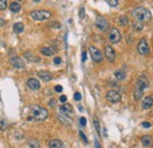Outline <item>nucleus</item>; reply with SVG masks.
<instances>
[{
	"label": "nucleus",
	"mask_w": 153,
	"mask_h": 148,
	"mask_svg": "<svg viewBox=\"0 0 153 148\" xmlns=\"http://www.w3.org/2000/svg\"><path fill=\"white\" fill-rule=\"evenodd\" d=\"M143 127L144 128H150L151 127V123L150 122H143Z\"/></svg>",
	"instance_id": "obj_38"
},
{
	"label": "nucleus",
	"mask_w": 153,
	"mask_h": 148,
	"mask_svg": "<svg viewBox=\"0 0 153 148\" xmlns=\"http://www.w3.org/2000/svg\"><path fill=\"white\" fill-rule=\"evenodd\" d=\"M66 100H67V97H66L65 95H63V96L60 97V102H61L63 104H64V103H66Z\"/></svg>",
	"instance_id": "obj_37"
},
{
	"label": "nucleus",
	"mask_w": 153,
	"mask_h": 148,
	"mask_svg": "<svg viewBox=\"0 0 153 148\" xmlns=\"http://www.w3.org/2000/svg\"><path fill=\"white\" fill-rule=\"evenodd\" d=\"M50 26H51V27H54V28H60V27H61L60 23H58V21H53V23H51V24H50Z\"/></svg>",
	"instance_id": "obj_30"
},
{
	"label": "nucleus",
	"mask_w": 153,
	"mask_h": 148,
	"mask_svg": "<svg viewBox=\"0 0 153 148\" xmlns=\"http://www.w3.org/2000/svg\"><path fill=\"white\" fill-rule=\"evenodd\" d=\"M40 52L46 56V57H50V56H53L54 53H57V49L54 46H45V47H41L40 49Z\"/></svg>",
	"instance_id": "obj_13"
},
{
	"label": "nucleus",
	"mask_w": 153,
	"mask_h": 148,
	"mask_svg": "<svg viewBox=\"0 0 153 148\" xmlns=\"http://www.w3.org/2000/svg\"><path fill=\"white\" fill-rule=\"evenodd\" d=\"M138 52H139L141 56H147V55H150L151 50H150V46H149V44H147V42H146L145 38H141V39H140V42H139V44H138Z\"/></svg>",
	"instance_id": "obj_7"
},
{
	"label": "nucleus",
	"mask_w": 153,
	"mask_h": 148,
	"mask_svg": "<svg viewBox=\"0 0 153 148\" xmlns=\"http://www.w3.org/2000/svg\"><path fill=\"white\" fill-rule=\"evenodd\" d=\"M60 113L61 114H64V115H71L72 113H73V107L71 106V104H69V103H64L61 107H60Z\"/></svg>",
	"instance_id": "obj_16"
},
{
	"label": "nucleus",
	"mask_w": 153,
	"mask_h": 148,
	"mask_svg": "<svg viewBox=\"0 0 153 148\" xmlns=\"http://www.w3.org/2000/svg\"><path fill=\"white\" fill-rule=\"evenodd\" d=\"M132 15L138 20V21H149L151 19V13L147 8L145 7H141V6H138L136 7L133 11H132Z\"/></svg>",
	"instance_id": "obj_3"
},
{
	"label": "nucleus",
	"mask_w": 153,
	"mask_h": 148,
	"mask_svg": "<svg viewBox=\"0 0 153 148\" xmlns=\"http://www.w3.org/2000/svg\"><path fill=\"white\" fill-rule=\"evenodd\" d=\"M27 87L31 90H39L40 89V82L35 78H28L27 79Z\"/></svg>",
	"instance_id": "obj_14"
},
{
	"label": "nucleus",
	"mask_w": 153,
	"mask_h": 148,
	"mask_svg": "<svg viewBox=\"0 0 153 148\" xmlns=\"http://www.w3.org/2000/svg\"><path fill=\"white\" fill-rule=\"evenodd\" d=\"M141 144L145 147H150L152 145V136L151 135H144V136H141Z\"/></svg>",
	"instance_id": "obj_19"
},
{
	"label": "nucleus",
	"mask_w": 153,
	"mask_h": 148,
	"mask_svg": "<svg viewBox=\"0 0 153 148\" xmlns=\"http://www.w3.org/2000/svg\"><path fill=\"white\" fill-rule=\"evenodd\" d=\"M128 23H130V20H128V17L127 15H120L119 17V24L121 26H127Z\"/></svg>",
	"instance_id": "obj_25"
},
{
	"label": "nucleus",
	"mask_w": 153,
	"mask_h": 148,
	"mask_svg": "<svg viewBox=\"0 0 153 148\" xmlns=\"http://www.w3.org/2000/svg\"><path fill=\"white\" fill-rule=\"evenodd\" d=\"M152 106H153V97L152 96H147V97H145V98H144V101H143V103H141V108H143V109H145V110H147V109H150Z\"/></svg>",
	"instance_id": "obj_17"
},
{
	"label": "nucleus",
	"mask_w": 153,
	"mask_h": 148,
	"mask_svg": "<svg viewBox=\"0 0 153 148\" xmlns=\"http://www.w3.org/2000/svg\"><path fill=\"white\" fill-rule=\"evenodd\" d=\"M79 120H80L79 122H80V125H81L82 127H84V126H86V119H85V117H80Z\"/></svg>",
	"instance_id": "obj_33"
},
{
	"label": "nucleus",
	"mask_w": 153,
	"mask_h": 148,
	"mask_svg": "<svg viewBox=\"0 0 153 148\" xmlns=\"http://www.w3.org/2000/svg\"><path fill=\"white\" fill-rule=\"evenodd\" d=\"M105 56H106L108 62H111V63L114 62V59H115V51H114V49L111 45H106L105 46Z\"/></svg>",
	"instance_id": "obj_10"
},
{
	"label": "nucleus",
	"mask_w": 153,
	"mask_h": 148,
	"mask_svg": "<svg viewBox=\"0 0 153 148\" xmlns=\"http://www.w3.org/2000/svg\"><path fill=\"white\" fill-rule=\"evenodd\" d=\"M58 119H59V120H60V122H63L64 125H67V126H69V125H71V123H72V120H71L67 115L59 114V115H58Z\"/></svg>",
	"instance_id": "obj_21"
},
{
	"label": "nucleus",
	"mask_w": 153,
	"mask_h": 148,
	"mask_svg": "<svg viewBox=\"0 0 153 148\" xmlns=\"http://www.w3.org/2000/svg\"><path fill=\"white\" fill-rule=\"evenodd\" d=\"M81 59H82V62H85V61H86V52H85V51L82 52V56H81Z\"/></svg>",
	"instance_id": "obj_40"
},
{
	"label": "nucleus",
	"mask_w": 153,
	"mask_h": 148,
	"mask_svg": "<svg viewBox=\"0 0 153 148\" xmlns=\"http://www.w3.org/2000/svg\"><path fill=\"white\" fill-rule=\"evenodd\" d=\"M149 78L146 77V75H140L137 79V83H136V87H134V100L136 101H140L143 98V95H144V90L149 87Z\"/></svg>",
	"instance_id": "obj_1"
},
{
	"label": "nucleus",
	"mask_w": 153,
	"mask_h": 148,
	"mask_svg": "<svg viewBox=\"0 0 153 148\" xmlns=\"http://www.w3.org/2000/svg\"><path fill=\"white\" fill-rule=\"evenodd\" d=\"M31 18L37 20V21H43V20H46L48 18H51V12L50 11H46V9H40V11H32L30 13Z\"/></svg>",
	"instance_id": "obj_4"
},
{
	"label": "nucleus",
	"mask_w": 153,
	"mask_h": 148,
	"mask_svg": "<svg viewBox=\"0 0 153 148\" xmlns=\"http://www.w3.org/2000/svg\"><path fill=\"white\" fill-rule=\"evenodd\" d=\"M4 24H5V20L0 19V26H4Z\"/></svg>",
	"instance_id": "obj_42"
},
{
	"label": "nucleus",
	"mask_w": 153,
	"mask_h": 148,
	"mask_svg": "<svg viewBox=\"0 0 153 148\" xmlns=\"http://www.w3.org/2000/svg\"><path fill=\"white\" fill-rule=\"evenodd\" d=\"M108 39L112 44H118L121 40V33L117 27H112L108 32Z\"/></svg>",
	"instance_id": "obj_5"
},
{
	"label": "nucleus",
	"mask_w": 153,
	"mask_h": 148,
	"mask_svg": "<svg viewBox=\"0 0 153 148\" xmlns=\"http://www.w3.org/2000/svg\"><path fill=\"white\" fill-rule=\"evenodd\" d=\"M9 9H11V12L17 13V12H19V11L21 9V6H20V4H19V2H17V1H12V2L9 4Z\"/></svg>",
	"instance_id": "obj_20"
},
{
	"label": "nucleus",
	"mask_w": 153,
	"mask_h": 148,
	"mask_svg": "<svg viewBox=\"0 0 153 148\" xmlns=\"http://www.w3.org/2000/svg\"><path fill=\"white\" fill-rule=\"evenodd\" d=\"M74 100H76V101H80V100H81L80 93H76V94H74Z\"/></svg>",
	"instance_id": "obj_34"
},
{
	"label": "nucleus",
	"mask_w": 153,
	"mask_h": 148,
	"mask_svg": "<svg viewBox=\"0 0 153 148\" xmlns=\"http://www.w3.org/2000/svg\"><path fill=\"white\" fill-rule=\"evenodd\" d=\"M95 26H97L100 31H106V30H108V27H110V23L107 21L106 18L99 15V17L95 18Z\"/></svg>",
	"instance_id": "obj_8"
},
{
	"label": "nucleus",
	"mask_w": 153,
	"mask_h": 148,
	"mask_svg": "<svg viewBox=\"0 0 153 148\" xmlns=\"http://www.w3.org/2000/svg\"><path fill=\"white\" fill-rule=\"evenodd\" d=\"M7 8V0H0V11Z\"/></svg>",
	"instance_id": "obj_29"
},
{
	"label": "nucleus",
	"mask_w": 153,
	"mask_h": 148,
	"mask_svg": "<svg viewBox=\"0 0 153 148\" xmlns=\"http://www.w3.org/2000/svg\"><path fill=\"white\" fill-rule=\"evenodd\" d=\"M48 116V112L40 106H32L31 107V115L27 117L28 121H44Z\"/></svg>",
	"instance_id": "obj_2"
},
{
	"label": "nucleus",
	"mask_w": 153,
	"mask_h": 148,
	"mask_svg": "<svg viewBox=\"0 0 153 148\" xmlns=\"http://www.w3.org/2000/svg\"><path fill=\"white\" fill-rule=\"evenodd\" d=\"M48 106H50V107H54V106H56V101H54V100H51V101L48 102Z\"/></svg>",
	"instance_id": "obj_39"
},
{
	"label": "nucleus",
	"mask_w": 153,
	"mask_h": 148,
	"mask_svg": "<svg viewBox=\"0 0 153 148\" xmlns=\"http://www.w3.org/2000/svg\"><path fill=\"white\" fill-rule=\"evenodd\" d=\"M24 28H25V26H24L22 23H15V24L13 25V31H14L15 33H21V32L24 31Z\"/></svg>",
	"instance_id": "obj_22"
},
{
	"label": "nucleus",
	"mask_w": 153,
	"mask_h": 148,
	"mask_svg": "<svg viewBox=\"0 0 153 148\" xmlns=\"http://www.w3.org/2000/svg\"><path fill=\"white\" fill-rule=\"evenodd\" d=\"M114 76L117 77L118 81H124V79L126 78V72L123 71V70H117V71L114 72Z\"/></svg>",
	"instance_id": "obj_24"
},
{
	"label": "nucleus",
	"mask_w": 153,
	"mask_h": 148,
	"mask_svg": "<svg viewBox=\"0 0 153 148\" xmlns=\"http://www.w3.org/2000/svg\"><path fill=\"white\" fill-rule=\"evenodd\" d=\"M79 14H80V18H84V14H85V9H84V7H81V8H80Z\"/></svg>",
	"instance_id": "obj_36"
},
{
	"label": "nucleus",
	"mask_w": 153,
	"mask_h": 148,
	"mask_svg": "<svg viewBox=\"0 0 153 148\" xmlns=\"http://www.w3.org/2000/svg\"><path fill=\"white\" fill-rule=\"evenodd\" d=\"M93 122H94V127H95V131H97V133L100 135V126H99V121H98L97 116H94V120H93Z\"/></svg>",
	"instance_id": "obj_27"
},
{
	"label": "nucleus",
	"mask_w": 153,
	"mask_h": 148,
	"mask_svg": "<svg viewBox=\"0 0 153 148\" xmlns=\"http://www.w3.org/2000/svg\"><path fill=\"white\" fill-rule=\"evenodd\" d=\"M32 1H34V2H40L41 0H32Z\"/></svg>",
	"instance_id": "obj_43"
},
{
	"label": "nucleus",
	"mask_w": 153,
	"mask_h": 148,
	"mask_svg": "<svg viewBox=\"0 0 153 148\" xmlns=\"http://www.w3.org/2000/svg\"><path fill=\"white\" fill-rule=\"evenodd\" d=\"M53 63H54V64H57V65H59V64L61 63V58H60V57H56V58H54V61H53Z\"/></svg>",
	"instance_id": "obj_32"
},
{
	"label": "nucleus",
	"mask_w": 153,
	"mask_h": 148,
	"mask_svg": "<svg viewBox=\"0 0 153 148\" xmlns=\"http://www.w3.org/2000/svg\"><path fill=\"white\" fill-rule=\"evenodd\" d=\"M14 1H17V2H20V1H24V0H14Z\"/></svg>",
	"instance_id": "obj_44"
},
{
	"label": "nucleus",
	"mask_w": 153,
	"mask_h": 148,
	"mask_svg": "<svg viewBox=\"0 0 153 148\" xmlns=\"http://www.w3.org/2000/svg\"><path fill=\"white\" fill-rule=\"evenodd\" d=\"M9 63H11L14 68H17V69H22V68L25 66V63H24L22 59L19 58V57H13V58H11V59H9Z\"/></svg>",
	"instance_id": "obj_15"
},
{
	"label": "nucleus",
	"mask_w": 153,
	"mask_h": 148,
	"mask_svg": "<svg viewBox=\"0 0 153 148\" xmlns=\"http://www.w3.org/2000/svg\"><path fill=\"white\" fill-rule=\"evenodd\" d=\"M24 56H25V58H26L28 62H31V63H40V62H41V58H40L39 56H37V55H34V53H32V52H30V51H26V52L24 53Z\"/></svg>",
	"instance_id": "obj_11"
},
{
	"label": "nucleus",
	"mask_w": 153,
	"mask_h": 148,
	"mask_svg": "<svg viewBox=\"0 0 153 148\" xmlns=\"http://www.w3.org/2000/svg\"><path fill=\"white\" fill-rule=\"evenodd\" d=\"M38 77L44 81V82H50L51 79H53V75L50 72V71H46V70H41L38 72Z\"/></svg>",
	"instance_id": "obj_12"
},
{
	"label": "nucleus",
	"mask_w": 153,
	"mask_h": 148,
	"mask_svg": "<svg viewBox=\"0 0 153 148\" xmlns=\"http://www.w3.org/2000/svg\"><path fill=\"white\" fill-rule=\"evenodd\" d=\"M50 148H63L64 147V142L61 140H58V139H53L50 141L48 144Z\"/></svg>",
	"instance_id": "obj_18"
},
{
	"label": "nucleus",
	"mask_w": 153,
	"mask_h": 148,
	"mask_svg": "<svg viewBox=\"0 0 153 148\" xmlns=\"http://www.w3.org/2000/svg\"><path fill=\"white\" fill-rule=\"evenodd\" d=\"M132 27H133V30H134L136 32H139V31H141V30L144 28V24H143L141 21L136 20V21L132 24Z\"/></svg>",
	"instance_id": "obj_23"
},
{
	"label": "nucleus",
	"mask_w": 153,
	"mask_h": 148,
	"mask_svg": "<svg viewBox=\"0 0 153 148\" xmlns=\"http://www.w3.org/2000/svg\"><path fill=\"white\" fill-rule=\"evenodd\" d=\"M79 135H80V138H81V140L85 142V144H87L88 142V140H87V138H86V135L82 133V132H79Z\"/></svg>",
	"instance_id": "obj_31"
},
{
	"label": "nucleus",
	"mask_w": 153,
	"mask_h": 148,
	"mask_svg": "<svg viewBox=\"0 0 153 148\" xmlns=\"http://www.w3.org/2000/svg\"><path fill=\"white\" fill-rule=\"evenodd\" d=\"M107 4L111 6V7H117L118 4H119V0H106Z\"/></svg>",
	"instance_id": "obj_28"
},
{
	"label": "nucleus",
	"mask_w": 153,
	"mask_h": 148,
	"mask_svg": "<svg viewBox=\"0 0 153 148\" xmlns=\"http://www.w3.org/2000/svg\"><path fill=\"white\" fill-rule=\"evenodd\" d=\"M54 90H56L57 93H61V91H63V87H61V85H56Z\"/></svg>",
	"instance_id": "obj_35"
},
{
	"label": "nucleus",
	"mask_w": 153,
	"mask_h": 148,
	"mask_svg": "<svg viewBox=\"0 0 153 148\" xmlns=\"http://www.w3.org/2000/svg\"><path fill=\"white\" fill-rule=\"evenodd\" d=\"M94 145H95V148H101V146H100V145H99V142H98V141H97V140H95V141H94Z\"/></svg>",
	"instance_id": "obj_41"
},
{
	"label": "nucleus",
	"mask_w": 153,
	"mask_h": 148,
	"mask_svg": "<svg viewBox=\"0 0 153 148\" xmlns=\"http://www.w3.org/2000/svg\"><path fill=\"white\" fill-rule=\"evenodd\" d=\"M106 98H107V101H110V102H112V103H118V102H120L121 101V95L117 91V90H108L107 91V94H106Z\"/></svg>",
	"instance_id": "obj_9"
},
{
	"label": "nucleus",
	"mask_w": 153,
	"mask_h": 148,
	"mask_svg": "<svg viewBox=\"0 0 153 148\" xmlns=\"http://www.w3.org/2000/svg\"><path fill=\"white\" fill-rule=\"evenodd\" d=\"M88 52H89V55H91V57H92V59L95 62V63H101L102 62V53H101V51L99 50V49H97L95 46H89L88 47Z\"/></svg>",
	"instance_id": "obj_6"
},
{
	"label": "nucleus",
	"mask_w": 153,
	"mask_h": 148,
	"mask_svg": "<svg viewBox=\"0 0 153 148\" xmlns=\"http://www.w3.org/2000/svg\"><path fill=\"white\" fill-rule=\"evenodd\" d=\"M28 146H30V148H40L39 142H38L35 139H31V140L28 141Z\"/></svg>",
	"instance_id": "obj_26"
}]
</instances>
